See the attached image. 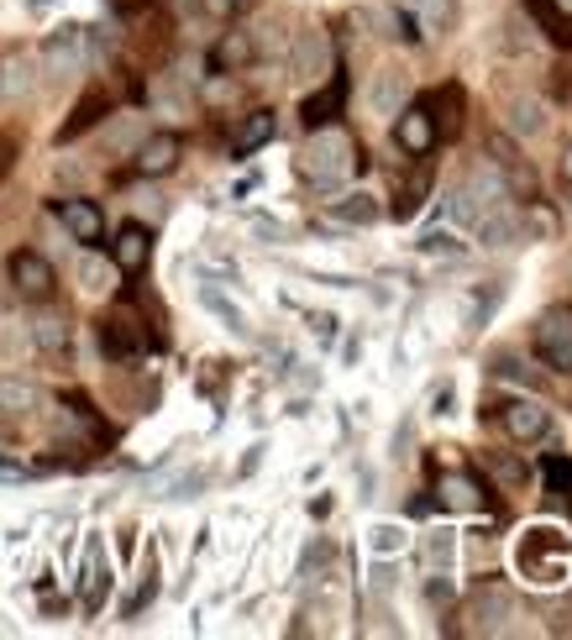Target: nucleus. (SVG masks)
Here are the masks:
<instances>
[{
	"mask_svg": "<svg viewBox=\"0 0 572 640\" xmlns=\"http://www.w3.org/2000/svg\"><path fill=\"white\" fill-rule=\"evenodd\" d=\"M352 168H362V153L341 132H315L311 143H305V153H300V173L311 184H321V190H336Z\"/></svg>",
	"mask_w": 572,
	"mask_h": 640,
	"instance_id": "nucleus-1",
	"label": "nucleus"
},
{
	"mask_svg": "<svg viewBox=\"0 0 572 640\" xmlns=\"http://www.w3.org/2000/svg\"><path fill=\"white\" fill-rule=\"evenodd\" d=\"M536 357L557 373H572V310H547L536 321Z\"/></svg>",
	"mask_w": 572,
	"mask_h": 640,
	"instance_id": "nucleus-2",
	"label": "nucleus"
},
{
	"mask_svg": "<svg viewBox=\"0 0 572 640\" xmlns=\"http://www.w3.org/2000/svg\"><path fill=\"white\" fill-rule=\"evenodd\" d=\"M100 352L126 362V357H143L147 352V332L143 321H132V315H105L100 321Z\"/></svg>",
	"mask_w": 572,
	"mask_h": 640,
	"instance_id": "nucleus-3",
	"label": "nucleus"
},
{
	"mask_svg": "<svg viewBox=\"0 0 572 640\" xmlns=\"http://www.w3.org/2000/svg\"><path fill=\"white\" fill-rule=\"evenodd\" d=\"M405 100H410V74L405 69L389 64V69L373 74V85H368V111H373V116H400Z\"/></svg>",
	"mask_w": 572,
	"mask_h": 640,
	"instance_id": "nucleus-4",
	"label": "nucleus"
},
{
	"mask_svg": "<svg viewBox=\"0 0 572 640\" xmlns=\"http://www.w3.org/2000/svg\"><path fill=\"white\" fill-rule=\"evenodd\" d=\"M394 143L405 147L410 158H426L430 147H436V121H430L426 105H410L400 111V126H394Z\"/></svg>",
	"mask_w": 572,
	"mask_h": 640,
	"instance_id": "nucleus-5",
	"label": "nucleus"
},
{
	"mask_svg": "<svg viewBox=\"0 0 572 640\" xmlns=\"http://www.w3.org/2000/svg\"><path fill=\"white\" fill-rule=\"evenodd\" d=\"M58 221H64L69 237L85 242V247H96V242L105 237V215H100V205H90V200H58Z\"/></svg>",
	"mask_w": 572,
	"mask_h": 640,
	"instance_id": "nucleus-6",
	"label": "nucleus"
},
{
	"mask_svg": "<svg viewBox=\"0 0 572 640\" xmlns=\"http://www.w3.org/2000/svg\"><path fill=\"white\" fill-rule=\"evenodd\" d=\"M504 430H509L515 441H541L551 430V415L536 400H509L504 404Z\"/></svg>",
	"mask_w": 572,
	"mask_h": 640,
	"instance_id": "nucleus-7",
	"label": "nucleus"
},
{
	"mask_svg": "<svg viewBox=\"0 0 572 640\" xmlns=\"http://www.w3.org/2000/svg\"><path fill=\"white\" fill-rule=\"evenodd\" d=\"M11 284L22 289L26 300H48V294H53L48 258H37V252H16V258H11Z\"/></svg>",
	"mask_w": 572,
	"mask_h": 640,
	"instance_id": "nucleus-8",
	"label": "nucleus"
},
{
	"mask_svg": "<svg viewBox=\"0 0 572 640\" xmlns=\"http://www.w3.org/2000/svg\"><path fill=\"white\" fill-rule=\"evenodd\" d=\"M43 64H48V74H74L85 64V32L79 26H58L48 37V48H43Z\"/></svg>",
	"mask_w": 572,
	"mask_h": 640,
	"instance_id": "nucleus-9",
	"label": "nucleus"
},
{
	"mask_svg": "<svg viewBox=\"0 0 572 640\" xmlns=\"http://www.w3.org/2000/svg\"><path fill=\"white\" fill-rule=\"evenodd\" d=\"M179 153H184V147H179V137H173V132H158V137H147V143L137 147V158H132V164H137V173H143V179H158V173H173Z\"/></svg>",
	"mask_w": 572,
	"mask_h": 640,
	"instance_id": "nucleus-10",
	"label": "nucleus"
},
{
	"mask_svg": "<svg viewBox=\"0 0 572 640\" xmlns=\"http://www.w3.org/2000/svg\"><path fill=\"white\" fill-rule=\"evenodd\" d=\"M341 100H347V79H341V74H336L332 85H326V90H315L311 100H305V105H300V121H305V126H326V121H336L341 116Z\"/></svg>",
	"mask_w": 572,
	"mask_h": 640,
	"instance_id": "nucleus-11",
	"label": "nucleus"
},
{
	"mask_svg": "<svg viewBox=\"0 0 572 640\" xmlns=\"http://www.w3.org/2000/svg\"><path fill=\"white\" fill-rule=\"evenodd\" d=\"M462 194H468V205L483 215V211H494V205H504L509 184L500 179V168H473V173H468V190H462Z\"/></svg>",
	"mask_w": 572,
	"mask_h": 640,
	"instance_id": "nucleus-12",
	"label": "nucleus"
},
{
	"mask_svg": "<svg viewBox=\"0 0 572 640\" xmlns=\"http://www.w3.org/2000/svg\"><path fill=\"white\" fill-rule=\"evenodd\" d=\"M253 58H258L253 37H247V32H226V37L211 48V69L215 74H237V69H247Z\"/></svg>",
	"mask_w": 572,
	"mask_h": 640,
	"instance_id": "nucleus-13",
	"label": "nucleus"
},
{
	"mask_svg": "<svg viewBox=\"0 0 572 640\" xmlns=\"http://www.w3.org/2000/svg\"><path fill=\"white\" fill-rule=\"evenodd\" d=\"M332 64V53H326V37L321 32H300V43H294V79H321Z\"/></svg>",
	"mask_w": 572,
	"mask_h": 640,
	"instance_id": "nucleus-14",
	"label": "nucleus"
},
{
	"mask_svg": "<svg viewBox=\"0 0 572 640\" xmlns=\"http://www.w3.org/2000/svg\"><path fill=\"white\" fill-rule=\"evenodd\" d=\"M32 90H37V74L26 58L0 64V105H22V100H32Z\"/></svg>",
	"mask_w": 572,
	"mask_h": 640,
	"instance_id": "nucleus-15",
	"label": "nucleus"
},
{
	"mask_svg": "<svg viewBox=\"0 0 572 640\" xmlns=\"http://www.w3.org/2000/svg\"><path fill=\"white\" fill-rule=\"evenodd\" d=\"M147 258H153V237H147L143 226H121L116 232V268L137 273V268H147Z\"/></svg>",
	"mask_w": 572,
	"mask_h": 640,
	"instance_id": "nucleus-16",
	"label": "nucleus"
},
{
	"mask_svg": "<svg viewBox=\"0 0 572 640\" xmlns=\"http://www.w3.org/2000/svg\"><path fill=\"white\" fill-rule=\"evenodd\" d=\"M515 237H520V221L504 211V205H494V211L478 215V242H483V247H509Z\"/></svg>",
	"mask_w": 572,
	"mask_h": 640,
	"instance_id": "nucleus-17",
	"label": "nucleus"
},
{
	"mask_svg": "<svg viewBox=\"0 0 572 640\" xmlns=\"http://www.w3.org/2000/svg\"><path fill=\"white\" fill-rule=\"evenodd\" d=\"M426 111H430V121H436V137H457V132H462V90H457V85H447Z\"/></svg>",
	"mask_w": 572,
	"mask_h": 640,
	"instance_id": "nucleus-18",
	"label": "nucleus"
},
{
	"mask_svg": "<svg viewBox=\"0 0 572 640\" xmlns=\"http://www.w3.org/2000/svg\"><path fill=\"white\" fill-rule=\"evenodd\" d=\"M504 116H509V132H520V137H536L547 116H541V100L536 96H509L504 100Z\"/></svg>",
	"mask_w": 572,
	"mask_h": 640,
	"instance_id": "nucleus-19",
	"label": "nucleus"
},
{
	"mask_svg": "<svg viewBox=\"0 0 572 640\" xmlns=\"http://www.w3.org/2000/svg\"><path fill=\"white\" fill-rule=\"evenodd\" d=\"M262 143H273V116H268V111H253V116L237 126V137H232V153H237V158H247V153H258Z\"/></svg>",
	"mask_w": 572,
	"mask_h": 640,
	"instance_id": "nucleus-20",
	"label": "nucleus"
},
{
	"mask_svg": "<svg viewBox=\"0 0 572 640\" xmlns=\"http://www.w3.org/2000/svg\"><path fill=\"white\" fill-rule=\"evenodd\" d=\"M530 11L557 43H572V0H530Z\"/></svg>",
	"mask_w": 572,
	"mask_h": 640,
	"instance_id": "nucleus-21",
	"label": "nucleus"
},
{
	"mask_svg": "<svg viewBox=\"0 0 572 640\" xmlns=\"http://www.w3.org/2000/svg\"><path fill=\"white\" fill-rule=\"evenodd\" d=\"M37 404H43L37 383H26V379H0V409H5V415H32Z\"/></svg>",
	"mask_w": 572,
	"mask_h": 640,
	"instance_id": "nucleus-22",
	"label": "nucleus"
},
{
	"mask_svg": "<svg viewBox=\"0 0 572 640\" xmlns=\"http://www.w3.org/2000/svg\"><path fill=\"white\" fill-rule=\"evenodd\" d=\"M509 609H515V604H509V593H504V588L478 593V598H473V619H478V630H500L504 619H509Z\"/></svg>",
	"mask_w": 572,
	"mask_h": 640,
	"instance_id": "nucleus-23",
	"label": "nucleus"
},
{
	"mask_svg": "<svg viewBox=\"0 0 572 640\" xmlns=\"http://www.w3.org/2000/svg\"><path fill=\"white\" fill-rule=\"evenodd\" d=\"M105 593H111V568L100 562V551L90 546V557H85V609H90V615L105 604Z\"/></svg>",
	"mask_w": 572,
	"mask_h": 640,
	"instance_id": "nucleus-24",
	"label": "nucleus"
},
{
	"mask_svg": "<svg viewBox=\"0 0 572 640\" xmlns=\"http://www.w3.org/2000/svg\"><path fill=\"white\" fill-rule=\"evenodd\" d=\"M332 215L347 221V226H373V221H379V200H373V194H347V200L332 205Z\"/></svg>",
	"mask_w": 572,
	"mask_h": 640,
	"instance_id": "nucleus-25",
	"label": "nucleus"
},
{
	"mask_svg": "<svg viewBox=\"0 0 572 640\" xmlns=\"http://www.w3.org/2000/svg\"><path fill=\"white\" fill-rule=\"evenodd\" d=\"M105 116V96H85L79 100V111H74V121H64V132H58V137H64V143H74V137H79V132H85V126H96V121Z\"/></svg>",
	"mask_w": 572,
	"mask_h": 640,
	"instance_id": "nucleus-26",
	"label": "nucleus"
},
{
	"mask_svg": "<svg viewBox=\"0 0 572 640\" xmlns=\"http://www.w3.org/2000/svg\"><path fill=\"white\" fill-rule=\"evenodd\" d=\"M426 562L430 568H452V530H430L426 536Z\"/></svg>",
	"mask_w": 572,
	"mask_h": 640,
	"instance_id": "nucleus-27",
	"label": "nucleus"
},
{
	"mask_svg": "<svg viewBox=\"0 0 572 640\" xmlns=\"http://www.w3.org/2000/svg\"><path fill=\"white\" fill-rule=\"evenodd\" d=\"M153 598H158V568H153V562H147V572H143V588H137V598H126V619H137L147 609V604H153Z\"/></svg>",
	"mask_w": 572,
	"mask_h": 640,
	"instance_id": "nucleus-28",
	"label": "nucleus"
},
{
	"mask_svg": "<svg viewBox=\"0 0 572 640\" xmlns=\"http://www.w3.org/2000/svg\"><path fill=\"white\" fill-rule=\"evenodd\" d=\"M441 494H447L452 509H478V489L468 483V478H447V483H441Z\"/></svg>",
	"mask_w": 572,
	"mask_h": 640,
	"instance_id": "nucleus-29",
	"label": "nucleus"
},
{
	"mask_svg": "<svg viewBox=\"0 0 572 640\" xmlns=\"http://www.w3.org/2000/svg\"><path fill=\"white\" fill-rule=\"evenodd\" d=\"M200 300H205V305H211L215 315H221V321H226V326H232V332H247V321H242V310L232 305V300H221V294H215V289H200Z\"/></svg>",
	"mask_w": 572,
	"mask_h": 640,
	"instance_id": "nucleus-30",
	"label": "nucleus"
},
{
	"mask_svg": "<svg viewBox=\"0 0 572 640\" xmlns=\"http://www.w3.org/2000/svg\"><path fill=\"white\" fill-rule=\"evenodd\" d=\"M32 336H37V347H43V352H64V347H69V332H64L58 321H37Z\"/></svg>",
	"mask_w": 572,
	"mask_h": 640,
	"instance_id": "nucleus-31",
	"label": "nucleus"
},
{
	"mask_svg": "<svg viewBox=\"0 0 572 640\" xmlns=\"http://www.w3.org/2000/svg\"><path fill=\"white\" fill-rule=\"evenodd\" d=\"M410 11H420L430 26H447L452 22V0H405Z\"/></svg>",
	"mask_w": 572,
	"mask_h": 640,
	"instance_id": "nucleus-32",
	"label": "nucleus"
},
{
	"mask_svg": "<svg viewBox=\"0 0 572 640\" xmlns=\"http://www.w3.org/2000/svg\"><path fill=\"white\" fill-rule=\"evenodd\" d=\"M200 5H205V11H211L215 22H232V16H242V11H247V5H253V0H200Z\"/></svg>",
	"mask_w": 572,
	"mask_h": 640,
	"instance_id": "nucleus-33",
	"label": "nucleus"
},
{
	"mask_svg": "<svg viewBox=\"0 0 572 640\" xmlns=\"http://www.w3.org/2000/svg\"><path fill=\"white\" fill-rule=\"evenodd\" d=\"M489 153H494V164H500V168L520 164V158H515V143H509V137H500V132H494V137H489Z\"/></svg>",
	"mask_w": 572,
	"mask_h": 640,
	"instance_id": "nucleus-34",
	"label": "nucleus"
},
{
	"mask_svg": "<svg viewBox=\"0 0 572 640\" xmlns=\"http://www.w3.org/2000/svg\"><path fill=\"white\" fill-rule=\"evenodd\" d=\"M79 279H85V289H105V262L85 258V262H79Z\"/></svg>",
	"mask_w": 572,
	"mask_h": 640,
	"instance_id": "nucleus-35",
	"label": "nucleus"
},
{
	"mask_svg": "<svg viewBox=\"0 0 572 640\" xmlns=\"http://www.w3.org/2000/svg\"><path fill=\"white\" fill-rule=\"evenodd\" d=\"M400 541H405V536H400L394 525H379V530H373V546H379V551H394Z\"/></svg>",
	"mask_w": 572,
	"mask_h": 640,
	"instance_id": "nucleus-36",
	"label": "nucleus"
},
{
	"mask_svg": "<svg viewBox=\"0 0 572 640\" xmlns=\"http://www.w3.org/2000/svg\"><path fill=\"white\" fill-rule=\"evenodd\" d=\"M562 179H568V184H572V143L562 147Z\"/></svg>",
	"mask_w": 572,
	"mask_h": 640,
	"instance_id": "nucleus-37",
	"label": "nucleus"
},
{
	"mask_svg": "<svg viewBox=\"0 0 572 640\" xmlns=\"http://www.w3.org/2000/svg\"><path fill=\"white\" fill-rule=\"evenodd\" d=\"M11 168V143H0V173Z\"/></svg>",
	"mask_w": 572,
	"mask_h": 640,
	"instance_id": "nucleus-38",
	"label": "nucleus"
},
{
	"mask_svg": "<svg viewBox=\"0 0 572 640\" xmlns=\"http://www.w3.org/2000/svg\"><path fill=\"white\" fill-rule=\"evenodd\" d=\"M0 310H5V289H0Z\"/></svg>",
	"mask_w": 572,
	"mask_h": 640,
	"instance_id": "nucleus-39",
	"label": "nucleus"
}]
</instances>
